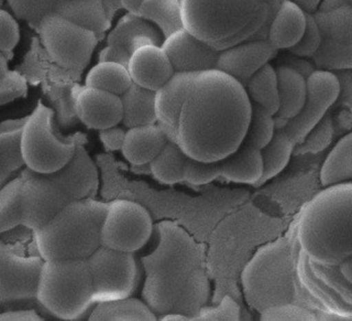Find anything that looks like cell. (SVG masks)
Instances as JSON below:
<instances>
[{
    "mask_svg": "<svg viewBox=\"0 0 352 321\" xmlns=\"http://www.w3.org/2000/svg\"><path fill=\"white\" fill-rule=\"evenodd\" d=\"M296 238L300 279L337 316H352V183L328 186L304 207Z\"/></svg>",
    "mask_w": 352,
    "mask_h": 321,
    "instance_id": "6da1fadb",
    "label": "cell"
},
{
    "mask_svg": "<svg viewBox=\"0 0 352 321\" xmlns=\"http://www.w3.org/2000/svg\"><path fill=\"white\" fill-rule=\"evenodd\" d=\"M252 101L241 83L219 70L197 72L180 113L178 145L188 157L221 160L243 142Z\"/></svg>",
    "mask_w": 352,
    "mask_h": 321,
    "instance_id": "7a4b0ae2",
    "label": "cell"
},
{
    "mask_svg": "<svg viewBox=\"0 0 352 321\" xmlns=\"http://www.w3.org/2000/svg\"><path fill=\"white\" fill-rule=\"evenodd\" d=\"M159 236L156 249L144 258L142 297L160 318L180 313L192 320L209 296L200 250L186 231L171 223L161 225Z\"/></svg>",
    "mask_w": 352,
    "mask_h": 321,
    "instance_id": "3957f363",
    "label": "cell"
},
{
    "mask_svg": "<svg viewBox=\"0 0 352 321\" xmlns=\"http://www.w3.org/2000/svg\"><path fill=\"white\" fill-rule=\"evenodd\" d=\"M283 0H182L186 30L221 51L252 39H267Z\"/></svg>",
    "mask_w": 352,
    "mask_h": 321,
    "instance_id": "277c9868",
    "label": "cell"
},
{
    "mask_svg": "<svg viewBox=\"0 0 352 321\" xmlns=\"http://www.w3.org/2000/svg\"><path fill=\"white\" fill-rule=\"evenodd\" d=\"M109 206L93 198L76 200L33 234L45 262L87 260L101 247V231Z\"/></svg>",
    "mask_w": 352,
    "mask_h": 321,
    "instance_id": "5b68a950",
    "label": "cell"
},
{
    "mask_svg": "<svg viewBox=\"0 0 352 321\" xmlns=\"http://www.w3.org/2000/svg\"><path fill=\"white\" fill-rule=\"evenodd\" d=\"M295 258L293 245L287 239L269 243L254 254L242 274L246 300L254 309L261 313L275 306L298 305L304 285Z\"/></svg>",
    "mask_w": 352,
    "mask_h": 321,
    "instance_id": "8992f818",
    "label": "cell"
},
{
    "mask_svg": "<svg viewBox=\"0 0 352 321\" xmlns=\"http://www.w3.org/2000/svg\"><path fill=\"white\" fill-rule=\"evenodd\" d=\"M37 302L45 313L62 320H80L95 306L88 262H45L37 289Z\"/></svg>",
    "mask_w": 352,
    "mask_h": 321,
    "instance_id": "52a82bcc",
    "label": "cell"
},
{
    "mask_svg": "<svg viewBox=\"0 0 352 321\" xmlns=\"http://www.w3.org/2000/svg\"><path fill=\"white\" fill-rule=\"evenodd\" d=\"M76 146L56 132L53 111L43 103L25 118L20 151L26 169L41 175L55 173L72 159Z\"/></svg>",
    "mask_w": 352,
    "mask_h": 321,
    "instance_id": "ba28073f",
    "label": "cell"
},
{
    "mask_svg": "<svg viewBox=\"0 0 352 321\" xmlns=\"http://www.w3.org/2000/svg\"><path fill=\"white\" fill-rule=\"evenodd\" d=\"M43 264L38 253H26L0 242V306L10 307L8 310L41 306L37 289Z\"/></svg>",
    "mask_w": 352,
    "mask_h": 321,
    "instance_id": "9c48e42d",
    "label": "cell"
},
{
    "mask_svg": "<svg viewBox=\"0 0 352 321\" xmlns=\"http://www.w3.org/2000/svg\"><path fill=\"white\" fill-rule=\"evenodd\" d=\"M87 262L95 304L131 297L138 289L140 270L133 253L101 246Z\"/></svg>",
    "mask_w": 352,
    "mask_h": 321,
    "instance_id": "30bf717a",
    "label": "cell"
},
{
    "mask_svg": "<svg viewBox=\"0 0 352 321\" xmlns=\"http://www.w3.org/2000/svg\"><path fill=\"white\" fill-rule=\"evenodd\" d=\"M41 37L52 59L69 70L88 65L97 45L96 34L93 31L57 12L47 14L41 20Z\"/></svg>",
    "mask_w": 352,
    "mask_h": 321,
    "instance_id": "8fae6325",
    "label": "cell"
},
{
    "mask_svg": "<svg viewBox=\"0 0 352 321\" xmlns=\"http://www.w3.org/2000/svg\"><path fill=\"white\" fill-rule=\"evenodd\" d=\"M153 231L152 217L144 206L132 200H116L107 208L101 231V245L134 253L150 241Z\"/></svg>",
    "mask_w": 352,
    "mask_h": 321,
    "instance_id": "7c38bea8",
    "label": "cell"
},
{
    "mask_svg": "<svg viewBox=\"0 0 352 321\" xmlns=\"http://www.w3.org/2000/svg\"><path fill=\"white\" fill-rule=\"evenodd\" d=\"M312 14L322 37L320 48L311 58L316 70H352V1Z\"/></svg>",
    "mask_w": 352,
    "mask_h": 321,
    "instance_id": "4fadbf2b",
    "label": "cell"
},
{
    "mask_svg": "<svg viewBox=\"0 0 352 321\" xmlns=\"http://www.w3.org/2000/svg\"><path fill=\"white\" fill-rule=\"evenodd\" d=\"M20 177L21 225L33 234L74 202L47 175L25 167Z\"/></svg>",
    "mask_w": 352,
    "mask_h": 321,
    "instance_id": "5bb4252c",
    "label": "cell"
},
{
    "mask_svg": "<svg viewBox=\"0 0 352 321\" xmlns=\"http://www.w3.org/2000/svg\"><path fill=\"white\" fill-rule=\"evenodd\" d=\"M341 92L340 81L330 70H316L307 78V94L300 113L285 122L280 130L298 145L327 115Z\"/></svg>",
    "mask_w": 352,
    "mask_h": 321,
    "instance_id": "9a60e30c",
    "label": "cell"
},
{
    "mask_svg": "<svg viewBox=\"0 0 352 321\" xmlns=\"http://www.w3.org/2000/svg\"><path fill=\"white\" fill-rule=\"evenodd\" d=\"M164 37L150 21L128 12L107 37V45L99 54L100 61H113L126 68L132 54L144 45H162Z\"/></svg>",
    "mask_w": 352,
    "mask_h": 321,
    "instance_id": "2e32d148",
    "label": "cell"
},
{
    "mask_svg": "<svg viewBox=\"0 0 352 321\" xmlns=\"http://www.w3.org/2000/svg\"><path fill=\"white\" fill-rule=\"evenodd\" d=\"M161 47L175 72H200L217 68L219 50L195 37L186 28L164 39Z\"/></svg>",
    "mask_w": 352,
    "mask_h": 321,
    "instance_id": "e0dca14e",
    "label": "cell"
},
{
    "mask_svg": "<svg viewBox=\"0 0 352 321\" xmlns=\"http://www.w3.org/2000/svg\"><path fill=\"white\" fill-rule=\"evenodd\" d=\"M275 49L268 39H252L219 51L217 68L245 86L250 76L275 57Z\"/></svg>",
    "mask_w": 352,
    "mask_h": 321,
    "instance_id": "ac0fdd59",
    "label": "cell"
},
{
    "mask_svg": "<svg viewBox=\"0 0 352 321\" xmlns=\"http://www.w3.org/2000/svg\"><path fill=\"white\" fill-rule=\"evenodd\" d=\"M74 111L86 127L96 130L119 125L123 116L120 95L87 86L76 93Z\"/></svg>",
    "mask_w": 352,
    "mask_h": 321,
    "instance_id": "d6986e66",
    "label": "cell"
},
{
    "mask_svg": "<svg viewBox=\"0 0 352 321\" xmlns=\"http://www.w3.org/2000/svg\"><path fill=\"white\" fill-rule=\"evenodd\" d=\"M47 176L74 202L93 198L98 191L99 175L96 165L80 145L76 146L74 156L63 167Z\"/></svg>",
    "mask_w": 352,
    "mask_h": 321,
    "instance_id": "ffe728a7",
    "label": "cell"
},
{
    "mask_svg": "<svg viewBox=\"0 0 352 321\" xmlns=\"http://www.w3.org/2000/svg\"><path fill=\"white\" fill-rule=\"evenodd\" d=\"M197 72H175L158 90L155 91L157 124L168 141L177 142V127L180 113L190 81Z\"/></svg>",
    "mask_w": 352,
    "mask_h": 321,
    "instance_id": "44dd1931",
    "label": "cell"
},
{
    "mask_svg": "<svg viewBox=\"0 0 352 321\" xmlns=\"http://www.w3.org/2000/svg\"><path fill=\"white\" fill-rule=\"evenodd\" d=\"M127 68L134 84L152 91L161 88L175 72L163 48L154 45L136 50Z\"/></svg>",
    "mask_w": 352,
    "mask_h": 321,
    "instance_id": "7402d4cb",
    "label": "cell"
},
{
    "mask_svg": "<svg viewBox=\"0 0 352 321\" xmlns=\"http://www.w3.org/2000/svg\"><path fill=\"white\" fill-rule=\"evenodd\" d=\"M167 136L158 124L128 128L122 154L134 167L150 165L166 144Z\"/></svg>",
    "mask_w": 352,
    "mask_h": 321,
    "instance_id": "603a6c76",
    "label": "cell"
},
{
    "mask_svg": "<svg viewBox=\"0 0 352 321\" xmlns=\"http://www.w3.org/2000/svg\"><path fill=\"white\" fill-rule=\"evenodd\" d=\"M307 14L292 0H283L268 29L267 39L276 50H289L301 39Z\"/></svg>",
    "mask_w": 352,
    "mask_h": 321,
    "instance_id": "cb8c5ba5",
    "label": "cell"
},
{
    "mask_svg": "<svg viewBox=\"0 0 352 321\" xmlns=\"http://www.w3.org/2000/svg\"><path fill=\"white\" fill-rule=\"evenodd\" d=\"M217 165L219 176L234 183L256 186L264 173L261 150L244 143L233 152L217 160Z\"/></svg>",
    "mask_w": 352,
    "mask_h": 321,
    "instance_id": "d4e9b609",
    "label": "cell"
},
{
    "mask_svg": "<svg viewBox=\"0 0 352 321\" xmlns=\"http://www.w3.org/2000/svg\"><path fill=\"white\" fill-rule=\"evenodd\" d=\"M278 83L279 109L275 118L289 121L298 115L305 103L307 79L287 64L275 68Z\"/></svg>",
    "mask_w": 352,
    "mask_h": 321,
    "instance_id": "484cf974",
    "label": "cell"
},
{
    "mask_svg": "<svg viewBox=\"0 0 352 321\" xmlns=\"http://www.w3.org/2000/svg\"><path fill=\"white\" fill-rule=\"evenodd\" d=\"M122 101L124 127L157 124L156 109H155V91L132 83L131 86L120 95Z\"/></svg>",
    "mask_w": 352,
    "mask_h": 321,
    "instance_id": "4316f807",
    "label": "cell"
},
{
    "mask_svg": "<svg viewBox=\"0 0 352 321\" xmlns=\"http://www.w3.org/2000/svg\"><path fill=\"white\" fill-rule=\"evenodd\" d=\"M24 119L0 123V190L22 169L20 136Z\"/></svg>",
    "mask_w": 352,
    "mask_h": 321,
    "instance_id": "83f0119b",
    "label": "cell"
},
{
    "mask_svg": "<svg viewBox=\"0 0 352 321\" xmlns=\"http://www.w3.org/2000/svg\"><path fill=\"white\" fill-rule=\"evenodd\" d=\"M91 321H155L158 320L148 304L133 298L113 300L95 304L89 314Z\"/></svg>",
    "mask_w": 352,
    "mask_h": 321,
    "instance_id": "f1b7e54d",
    "label": "cell"
},
{
    "mask_svg": "<svg viewBox=\"0 0 352 321\" xmlns=\"http://www.w3.org/2000/svg\"><path fill=\"white\" fill-rule=\"evenodd\" d=\"M57 8V14L93 31L95 34L109 28L102 0H66Z\"/></svg>",
    "mask_w": 352,
    "mask_h": 321,
    "instance_id": "f546056e",
    "label": "cell"
},
{
    "mask_svg": "<svg viewBox=\"0 0 352 321\" xmlns=\"http://www.w3.org/2000/svg\"><path fill=\"white\" fill-rule=\"evenodd\" d=\"M320 183L324 187L352 180V132L338 141L322 163Z\"/></svg>",
    "mask_w": 352,
    "mask_h": 321,
    "instance_id": "4dcf8cb0",
    "label": "cell"
},
{
    "mask_svg": "<svg viewBox=\"0 0 352 321\" xmlns=\"http://www.w3.org/2000/svg\"><path fill=\"white\" fill-rule=\"evenodd\" d=\"M244 88L252 103L275 116L279 109L278 83L275 68L267 63L250 76Z\"/></svg>",
    "mask_w": 352,
    "mask_h": 321,
    "instance_id": "1f68e13d",
    "label": "cell"
},
{
    "mask_svg": "<svg viewBox=\"0 0 352 321\" xmlns=\"http://www.w3.org/2000/svg\"><path fill=\"white\" fill-rule=\"evenodd\" d=\"M138 14L158 27L164 39L184 28L182 0H144Z\"/></svg>",
    "mask_w": 352,
    "mask_h": 321,
    "instance_id": "d6a6232c",
    "label": "cell"
},
{
    "mask_svg": "<svg viewBox=\"0 0 352 321\" xmlns=\"http://www.w3.org/2000/svg\"><path fill=\"white\" fill-rule=\"evenodd\" d=\"M188 157L177 142L167 141L148 167L152 175L161 183L167 185L182 183L184 182V167Z\"/></svg>",
    "mask_w": 352,
    "mask_h": 321,
    "instance_id": "836d02e7",
    "label": "cell"
},
{
    "mask_svg": "<svg viewBox=\"0 0 352 321\" xmlns=\"http://www.w3.org/2000/svg\"><path fill=\"white\" fill-rule=\"evenodd\" d=\"M129 70L123 64L113 61H99L86 76L87 87L100 89L122 95L132 85Z\"/></svg>",
    "mask_w": 352,
    "mask_h": 321,
    "instance_id": "e575fe53",
    "label": "cell"
},
{
    "mask_svg": "<svg viewBox=\"0 0 352 321\" xmlns=\"http://www.w3.org/2000/svg\"><path fill=\"white\" fill-rule=\"evenodd\" d=\"M296 145L285 132L276 130L272 140L261 150L263 158L262 179L256 186H261L281 173L289 165Z\"/></svg>",
    "mask_w": 352,
    "mask_h": 321,
    "instance_id": "d590c367",
    "label": "cell"
},
{
    "mask_svg": "<svg viewBox=\"0 0 352 321\" xmlns=\"http://www.w3.org/2000/svg\"><path fill=\"white\" fill-rule=\"evenodd\" d=\"M275 132L276 126L274 115L252 103L250 123L242 143L262 150L272 140Z\"/></svg>",
    "mask_w": 352,
    "mask_h": 321,
    "instance_id": "8d00e7d4",
    "label": "cell"
},
{
    "mask_svg": "<svg viewBox=\"0 0 352 321\" xmlns=\"http://www.w3.org/2000/svg\"><path fill=\"white\" fill-rule=\"evenodd\" d=\"M20 192V176L0 190V234L21 225Z\"/></svg>",
    "mask_w": 352,
    "mask_h": 321,
    "instance_id": "74e56055",
    "label": "cell"
},
{
    "mask_svg": "<svg viewBox=\"0 0 352 321\" xmlns=\"http://www.w3.org/2000/svg\"><path fill=\"white\" fill-rule=\"evenodd\" d=\"M334 136V124L332 118L326 115L304 138L300 144L296 145L294 152L297 154H316L326 150Z\"/></svg>",
    "mask_w": 352,
    "mask_h": 321,
    "instance_id": "f35d334b",
    "label": "cell"
},
{
    "mask_svg": "<svg viewBox=\"0 0 352 321\" xmlns=\"http://www.w3.org/2000/svg\"><path fill=\"white\" fill-rule=\"evenodd\" d=\"M219 176L217 161H204L188 157L184 167V181L192 185H205Z\"/></svg>",
    "mask_w": 352,
    "mask_h": 321,
    "instance_id": "ab89813d",
    "label": "cell"
},
{
    "mask_svg": "<svg viewBox=\"0 0 352 321\" xmlns=\"http://www.w3.org/2000/svg\"><path fill=\"white\" fill-rule=\"evenodd\" d=\"M320 41H322V37H320V27L314 19V14H307V24H306L304 34L302 35L301 39L289 51L297 57L311 59L314 54L318 52Z\"/></svg>",
    "mask_w": 352,
    "mask_h": 321,
    "instance_id": "60d3db41",
    "label": "cell"
},
{
    "mask_svg": "<svg viewBox=\"0 0 352 321\" xmlns=\"http://www.w3.org/2000/svg\"><path fill=\"white\" fill-rule=\"evenodd\" d=\"M316 314L311 310L296 304H285V305L275 306L261 312V320L278 321H311L318 320Z\"/></svg>",
    "mask_w": 352,
    "mask_h": 321,
    "instance_id": "b9f144b4",
    "label": "cell"
},
{
    "mask_svg": "<svg viewBox=\"0 0 352 321\" xmlns=\"http://www.w3.org/2000/svg\"><path fill=\"white\" fill-rule=\"evenodd\" d=\"M192 320H240V308L230 297H225L217 307H203Z\"/></svg>",
    "mask_w": 352,
    "mask_h": 321,
    "instance_id": "7bdbcfd3",
    "label": "cell"
},
{
    "mask_svg": "<svg viewBox=\"0 0 352 321\" xmlns=\"http://www.w3.org/2000/svg\"><path fill=\"white\" fill-rule=\"evenodd\" d=\"M20 41V28L14 17L0 10V52L12 51Z\"/></svg>",
    "mask_w": 352,
    "mask_h": 321,
    "instance_id": "ee69618b",
    "label": "cell"
},
{
    "mask_svg": "<svg viewBox=\"0 0 352 321\" xmlns=\"http://www.w3.org/2000/svg\"><path fill=\"white\" fill-rule=\"evenodd\" d=\"M125 136L126 130L119 125L99 130V138L107 151L122 150Z\"/></svg>",
    "mask_w": 352,
    "mask_h": 321,
    "instance_id": "f6af8a7d",
    "label": "cell"
},
{
    "mask_svg": "<svg viewBox=\"0 0 352 321\" xmlns=\"http://www.w3.org/2000/svg\"><path fill=\"white\" fill-rule=\"evenodd\" d=\"M41 312L36 309H12L0 313V321H41Z\"/></svg>",
    "mask_w": 352,
    "mask_h": 321,
    "instance_id": "bcb514c9",
    "label": "cell"
},
{
    "mask_svg": "<svg viewBox=\"0 0 352 321\" xmlns=\"http://www.w3.org/2000/svg\"><path fill=\"white\" fill-rule=\"evenodd\" d=\"M287 65L291 66V68H295L297 72L300 74H303L306 79L316 70V66L314 63L308 62L305 58L297 57L294 55V57L287 58V61L285 62Z\"/></svg>",
    "mask_w": 352,
    "mask_h": 321,
    "instance_id": "7dc6e473",
    "label": "cell"
},
{
    "mask_svg": "<svg viewBox=\"0 0 352 321\" xmlns=\"http://www.w3.org/2000/svg\"><path fill=\"white\" fill-rule=\"evenodd\" d=\"M294 3L297 4L306 14H314L320 8L322 0H292Z\"/></svg>",
    "mask_w": 352,
    "mask_h": 321,
    "instance_id": "c3c4849f",
    "label": "cell"
},
{
    "mask_svg": "<svg viewBox=\"0 0 352 321\" xmlns=\"http://www.w3.org/2000/svg\"><path fill=\"white\" fill-rule=\"evenodd\" d=\"M6 80H8V64L0 52V96L4 99H6L3 93L6 92Z\"/></svg>",
    "mask_w": 352,
    "mask_h": 321,
    "instance_id": "681fc988",
    "label": "cell"
},
{
    "mask_svg": "<svg viewBox=\"0 0 352 321\" xmlns=\"http://www.w3.org/2000/svg\"><path fill=\"white\" fill-rule=\"evenodd\" d=\"M351 1L352 0H322L318 10H332V8H339V6H344Z\"/></svg>",
    "mask_w": 352,
    "mask_h": 321,
    "instance_id": "f907efd6",
    "label": "cell"
},
{
    "mask_svg": "<svg viewBox=\"0 0 352 321\" xmlns=\"http://www.w3.org/2000/svg\"><path fill=\"white\" fill-rule=\"evenodd\" d=\"M144 0H121L122 6L124 8L132 14H138L140 6Z\"/></svg>",
    "mask_w": 352,
    "mask_h": 321,
    "instance_id": "816d5d0a",
    "label": "cell"
},
{
    "mask_svg": "<svg viewBox=\"0 0 352 321\" xmlns=\"http://www.w3.org/2000/svg\"><path fill=\"white\" fill-rule=\"evenodd\" d=\"M159 320H168V321H188L190 320V318L188 316L184 315V314L180 313H169L166 314V315L161 316L160 318H158Z\"/></svg>",
    "mask_w": 352,
    "mask_h": 321,
    "instance_id": "f5cc1de1",
    "label": "cell"
}]
</instances>
